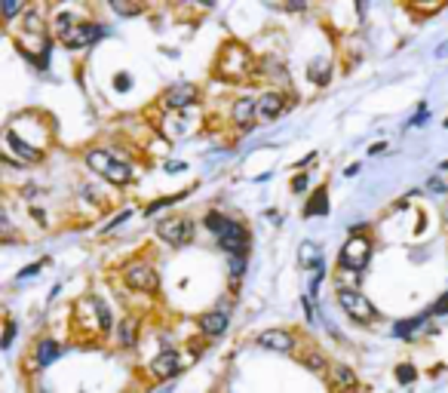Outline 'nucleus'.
Masks as SVG:
<instances>
[{"label":"nucleus","instance_id":"obj_23","mask_svg":"<svg viewBox=\"0 0 448 393\" xmlns=\"http://www.w3.org/2000/svg\"><path fill=\"white\" fill-rule=\"evenodd\" d=\"M424 320H427V316H411V320H405V323H399V326H393V335L409 338L411 332H421V329H424Z\"/></svg>","mask_w":448,"mask_h":393},{"label":"nucleus","instance_id":"obj_40","mask_svg":"<svg viewBox=\"0 0 448 393\" xmlns=\"http://www.w3.org/2000/svg\"><path fill=\"white\" fill-rule=\"evenodd\" d=\"M436 58H448V40H445V44H439V49H436Z\"/></svg>","mask_w":448,"mask_h":393},{"label":"nucleus","instance_id":"obj_22","mask_svg":"<svg viewBox=\"0 0 448 393\" xmlns=\"http://www.w3.org/2000/svg\"><path fill=\"white\" fill-rule=\"evenodd\" d=\"M96 326H98V335H105V332L114 326L111 307H108V301H105V298H98V295H96Z\"/></svg>","mask_w":448,"mask_h":393},{"label":"nucleus","instance_id":"obj_5","mask_svg":"<svg viewBox=\"0 0 448 393\" xmlns=\"http://www.w3.org/2000/svg\"><path fill=\"white\" fill-rule=\"evenodd\" d=\"M338 304L341 311L357 323H378V307L369 301V295H362L359 289H338Z\"/></svg>","mask_w":448,"mask_h":393},{"label":"nucleus","instance_id":"obj_42","mask_svg":"<svg viewBox=\"0 0 448 393\" xmlns=\"http://www.w3.org/2000/svg\"><path fill=\"white\" fill-rule=\"evenodd\" d=\"M384 148H387L384 141H378V145H371V148H369V154H384Z\"/></svg>","mask_w":448,"mask_h":393},{"label":"nucleus","instance_id":"obj_29","mask_svg":"<svg viewBox=\"0 0 448 393\" xmlns=\"http://www.w3.org/2000/svg\"><path fill=\"white\" fill-rule=\"evenodd\" d=\"M15 332H19V326H15V320H6V326H4V341H0V347L10 350V347H13Z\"/></svg>","mask_w":448,"mask_h":393},{"label":"nucleus","instance_id":"obj_9","mask_svg":"<svg viewBox=\"0 0 448 393\" xmlns=\"http://www.w3.org/2000/svg\"><path fill=\"white\" fill-rule=\"evenodd\" d=\"M101 34H105V28L96 25V22H74V28L68 31L65 37H58V40H62L68 49H87V46L96 44Z\"/></svg>","mask_w":448,"mask_h":393},{"label":"nucleus","instance_id":"obj_43","mask_svg":"<svg viewBox=\"0 0 448 393\" xmlns=\"http://www.w3.org/2000/svg\"><path fill=\"white\" fill-rule=\"evenodd\" d=\"M445 224H448V203H445Z\"/></svg>","mask_w":448,"mask_h":393},{"label":"nucleus","instance_id":"obj_39","mask_svg":"<svg viewBox=\"0 0 448 393\" xmlns=\"http://www.w3.org/2000/svg\"><path fill=\"white\" fill-rule=\"evenodd\" d=\"M424 117H427V108H424V111H421V114H415V117H411V120H409V127H421V120H424Z\"/></svg>","mask_w":448,"mask_h":393},{"label":"nucleus","instance_id":"obj_41","mask_svg":"<svg viewBox=\"0 0 448 393\" xmlns=\"http://www.w3.org/2000/svg\"><path fill=\"white\" fill-rule=\"evenodd\" d=\"M357 172H359V163H350L347 169H344V175H347V179H353V175H357Z\"/></svg>","mask_w":448,"mask_h":393},{"label":"nucleus","instance_id":"obj_20","mask_svg":"<svg viewBox=\"0 0 448 393\" xmlns=\"http://www.w3.org/2000/svg\"><path fill=\"white\" fill-rule=\"evenodd\" d=\"M298 264L301 267H310V271H314L316 264H323V249H319L316 243H301V252H298Z\"/></svg>","mask_w":448,"mask_h":393},{"label":"nucleus","instance_id":"obj_21","mask_svg":"<svg viewBox=\"0 0 448 393\" xmlns=\"http://www.w3.org/2000/svg\"><path fill=\"white\" fill-rule=\"evenodd\" d=\"M135 329H139V320L135 316H123L120 326H117V338H120L123 347H135Z\"/></svg>","mask_w":448,"mask_h":393},{"label":"nucleus","instance_id":"obj_12","mask_svg":"<svg viewBox=\"0 0 448 393\" xmlns=\"http://www.w3.org/2000/svg\"><path fill=\"white\" fill-rule=\"evenodd\" d=\"M258 344L264 350H276V354H292V350L298 347V338H295L289 329H267L258 335Z\"/></svg>","mask_w":448,"mask_h":393},{"label":"nucleus","instance_id":"obj_4","mask_svg":"<svg viewBox=\"0 0 448 393\" xmlns=\"http://www.w3.org/2000/svg\"><path fill=\"white\" fill-rule=\"evenodd\" d=\"M123 283L132 292H141V295H157L160 292V273L145 258H132V262L123 264Z\"/></svg>","mask_w":448,"mask_h":393},{"label":"nucleus","instance_id":"obj_37","mask_svg":"<svg viewBox=\"0 0 448 393\" xmlns=\"http://www.w3.org/2000/svg\"><path fill=\"white\" fill-rule=\"evenodd\" d=\"M114 86H117V89H129V86H132V77H129V74H120V77L114 80Z\"/></svg>","mask_w":448,"mask_h":393},{"label":"nucleus","instance_id":"obj_3","mask_svg":"<svg viewBox=\"0 0 448 393\" xmlns=\"http://www.w3.org/2000/svg\"><path fill=\"white\" fill-rule=\"evenodd\" d=\"M218 77L224 80H243V77H252L255 74V58L246 46L240 44H227L222 49V56H218V65H215Z\"/></svg>","mask_w":448,"mask_h":393},{"label":"nucleus","instance_id":"obj_34","mask_svg":"<svg viewBox=\"0 0 448 393\" xmlns=\"http://www.w3.org/2000/svg\"><path fill=\"white\" fill-rule=\"evenodd\" d=\"M427 191H433V194H448V185L442 179H430V185H427Z\"/></svg>","mask_w":448,"mask_h":393},{"label":"nucleus","instance_id":"obj_15","mask_svg":"<svg viewBox=\"0 0 448 393\" xmlns=\"http://www.w3.org/2000/svg\"><path fill=\"white\" fill-rule=\"evenodd\" d=\"M197 329H200L206 338H222L224 332H227V314H224V311L200 314V316H197Z\"/></svg>","mask_w":448,"mask_h":393},{"label":"nucleus","instance_id":"obj_35","mask_svg":"<svg viewBox=\"0 0 448 393\" xmlns=\"http://www.w3.org/2000/svg\"><path fill=\"white\" fill-rule=\"evenodd\" d=\"M15 13H25V6H19V4H4V15H6V19H13Z\"/></svg>","mask_w":448,"mask_h":393},{"label":"nucleus","instance_id":"obj_7","mask_svg":"<svg viewBox=\"0 0 448 393\" xmlns=\"http://www.w3.org/2000/svg\"><path fill=\"white\" fill-rule=\"evenodd\" d=\"M218 246H222L231 258H246V252H249V231H246V224L231 221L222 233H218Z\"/></svg>","mask_w":448,"mask_h":393},{"label":"nucleus","instance_id":"obj_14","mask_svg":"<svg viewBox=\"0 0 448 393\" xmlns=\"http://www.w3.org/2000/svg\"><path fill=\"white\" fill-rule=\"evenodd\" d=\"M286 105H289V98H286L280 89H267V93H261L258 96V120H276L283 111H286Z\"/></svg>","mask_w":448,"mask_h":393},{"label":"nucleus","instance_id":"obj_16","mask_svg":"<svg viewBox=\"0 0 448 393\" xmlns=\"http://www.w3.org/2000/svg\"><path fill=\"white\" fill-rule=\"evenodd\" d=\"M56 356H58V341H53V338H40L37 344H34V356H31L34 372L49 369V363H56Z\"/></svg>","mask_w":448,"mask_h":393},{"label":"nucleus","instance_id":"obj_1","mask_svg":"<svg viewBox=\"0 0 448 393\" xmlns=\"http://www.w3.org/2000/svg\"><path fill=\"white\" fill-rule=\"evenodd\" d=\"M87 166H89V172H96L98 179L111 181L114 188H126V185H132V181H135V166L129 160L114 157L108 148L87 150Z\"/></svg>","mask_w":448,"mask_h":393},{"label":"nucleus","instance_id":"obj_2","mask_svg":"<svg viewBox=\"0 0 448 393\" xmlns=\"http://www.w3.org/2000/svg\"><path fill=\"white\" fill-rule=\"evenodd\" d=\"M371 237L369 233H362V228H350V237L347 243L341 246V252H338V264H341V271H350V273H359L369 267L371 262Z\"/></svg>","mask_w":448,"mask_h":393},{"label":"nucleus","instance_id":"obj_6","mask_svg":"<svg viewBox=\"0 0 448 393\" xmlns=\"http://www.w3.org/2000/svg\"><path fill=\"white\" fill-rule=\"evenodd\" d=\"M157 237L169 246H188L193 240V221L188 215H166V219L157 221Z\"/></svg>","mask_w":448,"mask_h":393},{"label":"nucleus","instance_id":"obj_13","mask_svg":"<svg viewBox=\"0 0 448 393\" xmlns=\"http://www.w3.org/2000/svg\"><path fill=\"white\" fill-rule=\"evenodd\" d=\"M181 372V356L175 354V350H163V354H157L154 359H151V375H154L157 381H169L175 378V375Z\"/></svg>","mask_w":448,"mask_h":393},{"label":"nucleus","instance_id":"obj_26","mask_svg":"<svg viewBox=\"0 0 448 393\" xmlns=\"http://www.w3.org/2000/svg\"><path fill=\"white\" fill-rule=\"evenodd\" d=\"M304 366H307L310 372H326V369H328L326 356L319 354V350H310V354H304Z\"/></svg>","mask_w":448,"mask_h":393},{"label":"nucleus","instance_id":"obj_17","mask_svg":"<svg viewBox=\"0 0 448 393\" xmlns=\"http://www.w3.org/2000/svg\"><path fill=\"white\" fill-rule=\"evenodd\" d=\"M332 381H335V387L344 390V393H353L359 387V381H357V375H353L350 366H332Z\"/></svg>","mask_w":448,"mask_h":393},{"label":"nucleus","instance_id":"obj_8","mask_svg":"<svg viewBox=\"0 0 448 393\" xmlns=\"http://www.w3.org/2000/svg\"><path fill=\"white\" fill-rule=\"evenodd\" d=\"M200 102V86L197 83H172L163 93V105L169 111H188L191 105Z\"/></svg>","mask_w":448,"mask_h":393},{"label":"nucleus","instance_id":"obj_36","mask_svg":"<svg viewBox=\"0 0 448 393\" xmlns=\"http://www.w3.org/2000/svg\"><path fill=\"white\" fill-rule=\"evenodd\" d=\"M129 215H132V209H123V212H120V215H117V219H114L111 224H108V228H105V231H111V228H117V224H123L126 219H129Z\"/></svg>","mask_w":448,"mask_h":393},{"label":"nucleus","instance_id":"obj_25","mask_svg":"<svg viewBox=\"0 0 448 393\" xmlns=\"http://www.w3.org/2000/svg\"><path fill=\"white\" fill-rule=\"evenodd\" d=\"M188 194H172V197H160V200H154V203H148L145 206V215H157L160 209H166V206H175L179 200H184Z\"/></svg>","mask_w":448,"mask_h":393},{"label":"nucleus","instance_id":"obj_10","mask_svg":"<svg viewBox=\"0 0 448 393\" xmlns=\"http://www.w3.org/2000/svg\"><path fill=\"white\" fill-rule=\"evenodd\" d=\"M255 120H258V96H240L231 108V123L236 129L249 132L255 127Z\"/></svg>","mask_w":448,"mask_h":393},{"label":"nucleus","instance_id":"obj_31","mask_svg":"<svg viewBox=\"0 0 448 393\" xmlns=\"http://www.w3.org/2000/svg\"><path fill=\"white\" fill-rule=\"evenodd\" d=\"M46 262H34V264H28V267H22V271H19V277H15V280H31V277H37V271H40V267H44Z\"/></svg>","mask_w":448,"mask_h":393},{"label":"nucleus","instance_id":"obj_33","mask_svg":"<svg viewBox=\"0 0 448 393\" xmlns=\"http://www.w3.org/2000/svg\"><path fill=\"white\" fill-rule=\"evenodd\" d=\"M292 191H295V194H304V191H307V175H304V172L295 175V179H292Z\"/></svg>","mask_w":448,"mask_h":393},{"label":"nucleus","instance_id":"obj_32","mask_svg":"<svg viewBox=\"0 0 448 393\" xmlns=\"http://www.w3.org/2000/svg\"><path fill=\"white\" fill-rule=\"evenodd\" d=\"M111 10H114V13H120V15H139V13H141V6H129V4H111Z\"/></svg>","mask_w":448,"mask_h":393},{"label":"nucleus","instance_id":"obj_28","mask_svg":"<svg viewBox=\"0 0 448 393\" xmlns=\"http://www.w3.org/2000/svg\"><path fill=\"white\" fill-rule=\"evenodd\" d=\"M418 378V369L411 363H402V366H396V381L399 384H411Z\"/></svg>","mask_w":448,"mask_h":393},{"label":"nucleus","instance_id":"obj_18","mask_svg":"<svg viewBox=\"0 0 448 393\" xmlns=\"http://www.w3.org/2000/svg\"><path fill=\"white\" fill-rule=\"evenodd\" d=\"M326 212H328V188L319 185V191L307 200V206H304V215H307V219H314V215H326Z\"/></svg>","mask_w":448,"mask_h":393},{"label":"nucleus","instance_id":"obj_38","mask_svg":"<svg viewBox=\"0 0 448 393\" xmlns=\"http://www.w3.org/2000/svg\"><path fill=\"white\" fill-rule=\"evenodd\" d=\"M433 314H448V295H442V298H439V301H436Z\"/></svg>","mask_w":448,"mask_h":393},{"label":"nucleus","instance_id":"obj_30","mask_svg":"<svg viewBox=\"0 0 448 393\" xmlns=\"http://www.w3.org/2000/svg\"><path fill=\"white\" fill-rule=\"evenodd\" d=\"M243 271H246V258H231V283H233V289H236V283H240Z\"/></svg>","mask_w":448,"mask_h":393},{"label":"nucleus","instance_id":"obj_19","mask_svg":"<svg viewBox=\"0 0 448 393\" xmlns=\"http://www.w3.org/2000/svg\"><path fill=\"white\" fill-rule=\"evenodd\" d=\"M22 28L28 31V34L40 37V40H49V37H46V25H44V19H40L37 10H25V13H22Z\"/></svg>","mask_w":448,"mask_h":393},{"label":"nucleus","instance_id":"obj_27","mask_svg":"<svg viewBox=\"0 0 448 393\" xmlns=\"http://www.w3.org/2000/svg\"><path fill=\"white\" fill-rule=\"evenodd\" d=\"M203 221H206V228L212 231V233H222L227 224H231V219H224L222 212H206V219H203Z\"/></svg>","mask_w":448,"mask_h":393},{"label":"nucleus","instance_id":"obj_11","mask_svg":"<svg viewBox=\"0 0 448 393\" xmlns=\"http://www.w3.org/2000/svg\"><path fill=\"white\" fill-rule=\"evenodd\" d=\"M4 141H6V150L19 157L22 163H40V160H44V148H34V145H28L25 138H19V132H15L13 127H6Z\"/></svg>","mask_w":448,"mask_h":393},{"label":"nucleus","instance_id":"obj_24","mask_svg":"<svg viewBox=\"0 0 448 393\" xmlns=\"http://www.w3.org/2000/svg\"><path fill=\"white\" fill-rule=\"evenodd\" d=\"M328 71H332V68H328V62H323V65L310 62V80H314L316 86H326V83L332 80V74H328Z\"/></svg>","mask_w":448,"mask_h":393}]
</instances>
